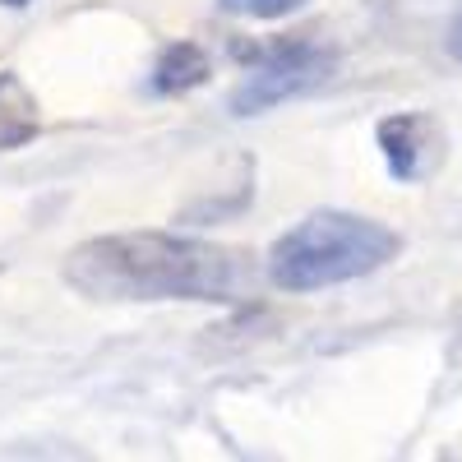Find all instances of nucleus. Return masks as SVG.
Instances as JSON below:
<instances>
[{"mask_svg": "<svg viewBox=\"0 0 462 462\" xmlns=\"http://www.w3.org/2000/svg\"><path fill=\"white\" fill-rule=\"evenodd\" d=\"M65 282L93 300H241L250 268L222 250L176 231H111L65 254Z\"/></svg>", "mask_w": 462, "mask_h": 462, "instance_id": "obj_1", "label": "nucleus"}, {"mask_svg": "<svg viewBox=\"0 0 462 462\" xmlns=\"http://www.w3.org/2000/svg\"><path fill=\"white\" fill-rule=\"evenodd\" d=\"M398 250H402V236L393 226L346 213V208H319L273 241L268 278L282 291H324V287L374 273L389 259H398Z\"/></svg>", "mask_w": 462, "mask_h": 462, "instance_id": "obj_2", "label": "nucleus"}, {"mask_svg": "<svg viewBox=\"0 0 462 462\" xmlns=\"http://www.w3.org/2000/svg\"><path fill=\"white\" fill-rule=\"evenodd\" d=\"M333 69H337L333 51H324V47H315V42L273 47V51H263V56L245 69V79L236 84V93H231V111H236V116L273 111L278 102H291V97H300V93L319 88Z\"/></svg>", "mask_w": 462, "mask_h": 462, "instance_id": "obj_3", "label": "nucleus"}, {"mask_svg": "<svg viewBox=\"0 0 462 462\" xmlns=\"http://www.w3.org/2000/svg\"><path fill=\"white\" fill-rule=\"evenodd\" d=\"M379 152L389 162V176L393 180H420L430 176L435 158L444 152V139H439V125L420 111H407V116H389L379 121Z\"/></svg>", "mask_w": 462, "mask_h": 462, "instance_id": "obj_4", "label": "nucleus"}, {"mask_svg": "<svg viewBox=\"0 0 462 462\" xmlns=\"http://www.w3.org/2000/svg\"><path fill=\"white\" fill-rule=\"evenodd\" d=\"M208 74H213V65H208V51L199 42H171L158 56V65H152L148 88L158 97H176V93H189V88L208 84Z\"/></svg>", "mask_w": 462, "mask_h": 462, "instance_id": "obj_5", "label": "nucleus"}, {"mask_svg": "<svg viewBox=\"0 0 462 462\" xmlns=\"http://www.w3.org/2000/svg\"><path fill=\"white\" fill-rule=\"evenodd\" d=\"M37 130V97L23 88L19 74L0 69V148H14Z\"/></svg>", "mask_w": 462, "mask_h": 462, "instance_id": "obj_6", "label": "nucleus"}, {"mask_svg": "<svg viewBox=\"0 0 462 462\" xmlns=\"http://www.w3.org/2000/svg\"><path fill=\"white\" fill-rule=\"evenodd\" d=\"M217 5L241 19H287V14L305 10L310 0H217Z\"/></svg>", "mask_w": 462, "mask_h": 462, "instance_id": "obj_7", "label": "nucleus"}, {"mask_svg": "<svg viewBox=\"0 0 462 462\" xmlns=\"http://www.w3.org/2000/svg\"><path fill=\"white\" fill-rule=\"evenodd\" d=\"M444 42H448V56H453V60H462V10L453 14V23H448V37H444Z\"/></svg>", "mask_w": 462, "mask_h": 462, "instance_id": "obj_8", "label": "nucleus"}, {"mask_svg": "<svg viewBox=\"0 0 462 462\" xmlns=\"http://www.w3.org/2000/svg\"><path fill=\"white\" fill-rule=\"evenodd\" d=\"M0 5H10V10H23V5H32V0H0Z\"/></svg>", "mask_w": 462, "mask_h": 462, "instance_id": "obj_9", "label": "nucleus"}]
</instances>
